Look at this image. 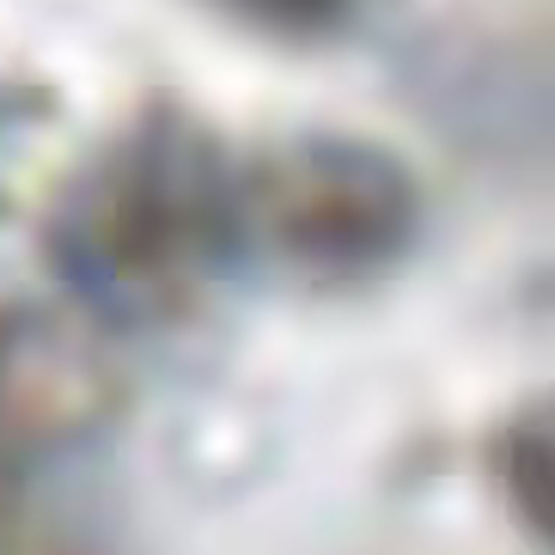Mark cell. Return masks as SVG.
I'll return each mask as SVG.
<instances>
[{"mask_svg":"<svg viewBox=\"0 0 555 555\" xmlns=\"http://www.w3.org/2000/svg\"><path fill=\"white\" fill-rule=\"evenodd\" d=\"M415 227V190L385 153L311 141L238 178V245L257 232L294 269H378Z\"/></svg>","mask_w":555,"mask_h":555,"instance_id":"1","label":"cell"},{"mask_svg":"<svg viewBox=\"0 0 555 555\" xmlns=\"http://www.w3.org/2000/svg\"><path fill=\"white\" fill-rule=\"evenodd\" d=\"M501 470H506V501L525 513V525H538V538H550V415L531 409L513 422L501 440Z\"/></svg>","mask_w":555,"mask_h":555,"instance_id":"2","label":"cell"},{"mask_svg":"<svg viewBox=\"0 0 555 555\" xmlns=\"http://www.w3.org/2000/svg\"><path fill=\"white\" fill-rule=\"evenodd\" d=\"M227 7L275 25V31H324V25H336L348 13V0H227Z\"/></svg>","mask_w":555,"mask_h":555,"instance_id":"3","label":"cell"}]
</instances>
